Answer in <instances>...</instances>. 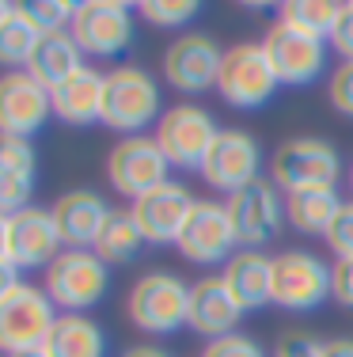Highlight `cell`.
<instances>
[{
	"mask_svg": "<svg viewBox=\"0 0 353 357\" xmlns=\"http://www.w3.org/2000/svg\"><path fill=\"white\" fill-rule=\"evenodd\" d=\"M190 285L194 282H182L171 270L141 274L125 296V312H130L133 327L159 338L190 327Z\"/></svg>",
	"mask_w": 353,
	"mask_h": 357,
	"instance_id": "obj_1",
	"label": "cell"
},
{
	"mask_svg": "<svg viewBox=\"0 0 353 357\" xmlns=\"http://www.w3.org/2000/svg\"><path fill=\"white\" fill-rule=\"evenodd\" d=\"M164 118L159 107V84L152 73L137 69V65H122V69L107 73L103 84V126L125 137H141L148 126Z\"/></svg>",
	"mask_w": 353,
	"mask_h": 357,
	"instance_id": "obj_2",
	"label": "cell"
},
{
	"mask_svg": "<svg viewBox=\"0 0 353 357\" xmlns=\"http://www.w3.org/2000/svg\"><path fill=\"white\" fill-rule=\"evenodd\" d=\"M42 289H46L49 301H54L61 312L80 316V312L95 308V304L107 296V289H111V266H107L95 251L65 248L54 262H49Z\"/></svg>",
	"mask_w": 353,
	"mask_h": 357,
	"instance_id": "obj_3",
	"label": "cell"
},
{
	"mask_svg": "<svg viewBox=\"0 0 353 357\" xmlns=\"http://www.w3.org/2000/svg\"><path fill=\"white\" fill-rule=\"evenodd\" d=\"M270 178L281 194L297 190H323V186H338L342 178V156L331 141L323 137H289L274 149Z\"/></svg>",
	"mask_w": 353,
	"mask_h": 357,
	"instance_id": "obj_4",
	"label": "cell"
},
{
	"mask_svg": "<svg viewBox=\"0 0 353 357\" xmlns=\"http://www.w3.org/2000/svg\"><path fill=\"white\" fill-rule=\"evenodd\" d=\"M156 144L164 149L167 164L182 167V172H201L205 156L213 152L221 126H217L213 110L198 103H175L164 110V118L156 122Z\"/></svg>",
	"mask_w": 353,
	"mask_h": 357,
	"instance_id": "obj_5",
	"label": "cell"
},
{
	"mask_svg": "<svg viewBox=\"0 0 353 357\" xmlns=\"http://www.w3.org/2000/svg\"><path fill=\"white\" fill-rule=\"evenodd\" d=\"M57 304L42 285H15L0 293V346L8 354L42 350L49 331L57 327Z\"/></svg>",
	"mask_w": 353,
	"mask_h": 357,
	"instance_id": "obj_6",
	"label": "cell"
},
{
	"mask_svg": "<svg viewBox=\"0 0 353 357\" xmlns=\"http://www.w3.org/2000/svg\"><path fill=\"white\" fill-rule=\"evenodd\" d=\"M281 80H277L270 57H266L262 42H240V46L224 50V69H221V99L235 110H258L277 96Z\"/></svg>",
	"mask_w": 353,
	"mask_h": 357,
	"instance_id": "obj_7",
	"label": "cell"
},
{
	"mask_svg": "<svg viewBox=\"0 0 353 357\" xmlns=\"http://www.w3.org/2000/svg\"><path fill=\"white\" fill-rule=\"evenodd\" d=\"M334 293V266L315 251H281L274 259V304L285 312H315Z\"/></svg>",
	"mask_w": 353,
	"mask_h": 357,
	"instance_id": "obj_8",
	"label": "cell"
},
{
	"mask_svg": "<svg viewBox=\"0 0 353 357\" xmlns=\"http://www.w3.org/2000/svg\"><path fill=\"white\" fill-rule=\"evenodd\" d=\"M0 236H4V255L0 262L15 270H38L61 255V232H57V220L49 209L42 206H27L15 209V213H4V225H0Z\"/></svg>",
	"mask_w": 353,
	"mask_h": 357,
	"instance_id": "obj_9",
	"label": "cell"
},
{
	"mask_svg": "<svg viewBox=\"0 0 353 357\" xmlns=\"http://www.w3.org/2000/svg\"><path fill=\"white\" fill-rule=\"evenodd\" d=\"M167 172H171V164H167L164 149L156 144V137H145V133L141 137H122L107 152V183L122 198L137 202L145 194H152L156 186L171 183Z\"/></svg>",
	"mask_w": 353,
	"mask_h": 357,
	"instance_id": "obj_10",
	"label": "cell"
},
{
	"mask_svg": "<svg viewBox=\"0 0 353 357\" xmlns=\"http://www.w3.org/2000/svg\"><path fill=\"white\" fill-rule=\"evenodd\" d=\"M240 251H262L285 225V198L274 178H255L240 194L224 198Z\"/></svg>",
	"mask_w": 353,
	"mask_h": 357,
	"instance_id": "obj_11",
	"label": "cell"
},
{
	"mask_svg": "<svg viewBox=\"0 0 353 357\" xmlns=\"http://www.w3.org/2000/svg\"><path fill=\"white\" fill-rule=\"evenodd\" d=\"M262 50H266V57H270L277 80L300 88V84H315L319 76L327 73V50H331V42L308 35V31L292 27V23H285V20H277L274 27L266 31Z\"/></svg>",
	"mask_w": 353,
	"mask_h": 357,
	"instance_id": "obj_12",
	"label": "cell"
},
{
	"mask_svg": "<svg viewBox=\"0 0 353 357\" xmlns=\"http://www.w3.org/2000/svg\"><path fill=\"white\" fill-rule=\"evenodd\" d=\"M224 50L209 35H182L164 50V80L179 96H205L221 84Z\"/></svg>",
	"mask_w": 353,
	"mask_h": 357,
	"instance_id": "obj_13",
	"label": "cell"
},
{
	"mask_svg": "<svg viewBox=\"0 0 353 357\" xmlns=\"http://www.w3.org/2000/svg\"><path fill=\"white\" fill-rule=\"evenodd\" d=\"M262 172V144H258L255 133L247 130H221L213 152L205 156V167H201V178H205L209 190L217 194H240L243 186H251Z\"/></svg>",
	"mask_w": 353,
	"mask_h": 357,
	"instance_id": "obj_14",
	"label": "cell"
},
{
	"mask_svg": "<svg viewBox=\"0 0 353 357\" xmlns=\"http://www.w3.org/2000/svg\"><path fill=\"white\" fill-rule=\"evenodd\" d=\"M175 248H179L182 259L198 262V266H221V262L228 266V259L240 251L228 206H224V202H213V198H198L194 213H190Z\"/></svg>",
	"mask_w": 353,
	"mask_h": 357,
	"instance_id": "obj_15",
	"label": "cell"
},
{
	"mask_svg": "<svg viewBox=\"0 0 353 357\" xmlns=\"http://www.w3.org/2000/svg\"><path fill=\"white\" fill-rule=\"evenodd\" d=\"M69 31L84 57H114L133 38V12L122 0H84L77 4Z\"/></svg>",
	"mask_w": 353,
	"mask_h": 357,
	"instance_id": "obj_16",
	"label": "cell"
},
{
	"mask_svg": "<svg viewBox=\"0 0 353 357\" xmlns=\"http://www.w3.org/2000/svg\"><path fill=\"white\" fill-rule=\"evenodd\" d=\"M54 114V96L31 73H8L0 80V130L4 137L31 141Z\"/></svg>",
	"mask_w": 353,
	"mask_h": 357,
	"instance_id": "obj_17",
	"label": "cell"
},
{
	"mask_svg": "<svg viewBox=\"0 0 353 357\" xmlns=\"http://www.w3.org/2000/svg\"><path fill=\"white\" fill-rule=\"evenodd\" d=\"M198 198L190 194V186L182 183H164L156 186L152 194H145V198L133 202V217H137L141 232H145L148 243H156V248H167V243H179L182 228H187L190 213H194Z\"/></svg>",
	"mask_w": 353,
	"mask_h": 357,
	"instance_id": "obj_18",
	"label": "cell"
},
{
	"mask_svg": "<svg viewBox=\"0 0 353 357\" xmlns=\"http://www.w3.org/2000/svg\"><path fill=\"white\" fill-rule=\"evenodd\" d=\"M243 319V304L232 296L228 282L221 274H205L190 285V331L209 342L224 335H235Z\"/></svg>",
	"mask_w": 353,
	"mask_h": 357,
	"instance_id": "obj_19",
	"label": "cell"
},
{
	"mask_svg": "<svg viewBox=\"0 0 353 357\" xmlns=\"http://www.w3.org/2000/svg\"><path fill=\"white\" fill-rule=\"evenodd\" d=\"M49 213L57 220V232H61L65 248L95 251V240L103 232V225L111 220L114 206H107V198L95 190H69L49 206Z\"/></svg>",
	"mask_w": 353,
	"mask_h": 357,
	"instance_id": "obj_20",
	"label": "cell"
},
{
	"mask_svg": "<svg viewBox=\"0 0 353 357\" xmlns=\"http://www.w3.org/2000/svg\"><path fill=\"white\" fill-rule=\"evenodd\" d=\"M232 296L243 304V312H255L274 304V259L266 251H235L228 266L221 270Z\"/></svg>",
	"mask_w": 353,
	"mask_h": 357,
	"instance_id": "obj_21",
	"label": "cell"
},
{
	"mask_svg": "<svg viewBox=\"0 0 353 357\" xmlns=\"http://www.w3.org/2000/svg\"><path fill=\"white\" fill-rule=\"evenodd\" d=\"M35 167H38L35 144L19 137H4V144H0V206H4V213L31 206Z\"/></svg>",
	"mask_w": 353,
	"mask_h": 357,
	"instance_id": "obj_22",
	"label": "cell"
},
{
	"mask_svg": "<svg viewBox=\"0 0 353 357\" xmlns=\"http://www.w3.org/2000/svg\"><path fill=\"white\" fill-rule=\"evenodd\" d=\"M103 84L107 73L99 69H80L72 80H65L61 88H54V114L69 126H91V122H103Z\"/></svg>",
	"mask_w": 353,
	"mask_h": 357,
	"instance_id": "obj_23",
	"label": "cell"
},
{
	"mask_svg": "<svg viewBox=\"0 0 353 357\" xmlns=\"http://www.w3.org/2000/svg\"><path fill=\"white\" fill-rule=\"evenodd\" d=\"M80 69H88V65H84V50L77 46L72 31H54V35H42L35 57H31V65L23 73H31L42 88L54 91L65 80H72Z\"/></svg>",
	"mask_w": 353,
	"mask_h": 357,
	"instance_id": "obj_24",
	"label": "cell"
},
{
	"mask_svg": "<svg viewBox=\"0 0 353 357\" xmlns=\"http://www.w3.org/2000/svg\"><path fill=\"white\" fill-rule=\"evenodd\" d=\"M342 194L338 186H323V190H297L285 194V220L297 228L300 236H323L331 232V225L342 213Z\"/></svg>",
	"mask_w": 353,
	"mask_h": 357,
	"instance_id": "obj_25",
	"label": "cell"
},
{
	"mask_svg": "<svg viewBox=\"0 0 353 357\" xmlns=\"http://www.w3.org/2000/svg\"><path fill=\"white\" fill-rule=\"evenodd\" d=\"M42 350L49 357H107V335L88 316H61Z\"/></svg>",
	"mask_w": 353,
	"mask_h": 357,
	"instance_id": "obj_26",
	"label": "cell"
},
{
	"mask_svg": "<svg viewBox=\"0 0 353 357\" xmlns=\"http://www.w3.org/2000/svg\"><path fill=\"white\" fill-rule=\"evenodd\" d=\"M38 42H42V31L27 20L23 4H12V0H8V4L0 8V61L12 73H23L31 65V57H35Z\"/></svg>",
	"mask_w": 353,
	"mask_h": 357,
	"instance_id": "obj_27",
	"label": "cell"
},
{
	"mask_svg": "<svg viewBox=\"0 0 353 357\" xmlns=\"http://www.w3.org/2000/svg\"><path fill=\"white\" fill-rule=\"evenodd\" d=\"M145 232H141L137 217H133V209H122L118 206L111 220L103 225V232H99L95 240V255L107 262V266H125V262H133L145 248Z\"/></svg>",
	"mask_w": 353,
	"mask_h": 357,
	"instance_id": "obj_28",
	"label": "cell"
},
{
	"mask_svg": "<svg viewBox=\"0 0 353 357\" xmlns=\"http://www.w3.org/2000/svg\"><path fill=\"white\" fill-rule=\"evenodd\" d=\"M342 8L346 4H338V0H285L281 20L292 23V27H300V31H308V35H315V38L331 42L334 27H338V20H342Z\"/></svg>",
	"mask_w": 353,
	"mask_h": 357,
	"instance_id": "obj_29",
	"label": "cell"
},
{
	"mask_svg": "<svg viewBox=\"0 0 353 357\" xmlns=\"http://www.w3.org/2000/svg\"><path fill=\"white\" fill-rule=\"evenodd\" d=\"M23 12H27V20L35 23L42 35H54V31H69L72 27L77 4H69V0H27Z\"/></svg>",
	"mask_w": 353,
	"mask_h": 357,
	"instance_id": "obj_30",
	"label": "cell"
},
{
	"mask_svg": "<svg viewBox=\"0 0 353 357\" xmlns=\"http://www.w3.org/2000/svg\"><path fill=\"white\" fill-rule=\"evenodd\" d=\"M137 12L152 27H182L201 12V4L198 0H145V4H137Z\"/></svg>",
	"mask_w": 353,
	"mask_h": 357,
	"instance_id": "obj_31",
	"label": "cell"
},
{
	"mask_svg": "<svg viewBox=\"0 0 353 357\" xmlns=\"http://www.w3.org/2000/svg\"><path fill=\"white\" fill-rule=\"evenodd\" d=\"M201 357H270L266 354V346L258 342V338L243 335V331H235V335H224L217 338V342H209Z\"/></svg>",
	"mask_w": 353,
	"mask_h": 357,
	"instance_id": "obj_32",
	"label": "cell"
},
{
	"mask_svg": "<svg viewBox=\"0 0 353 357\" xmlns=\"http://www.w3.org/2000/svg\"><path fill=\"white\" fill-rule=\"evenodd\" d=\"M274 357H327V342L308 331H285L274 346Z\"/></svg>",
	"mask_w": 353,
	"mask_h": 357,
	"instance_id": "obj_33",
	"label": "cell"
},
{
	"mask_svg": "<svg viewBox=\"0 0 353 357\" xmlns=\"http://www.w3.org/2000/svg\"><path fill=\"white\" fill-rule=\"evenodd\" d=\"M327 99L338 114L353 118V61H342L338 69L331 73V84H327Z\"/></svg>",
	"mask_w": 353,
	"mask_h": 357,
	"instance_id": "obj_34",
	"label": "cell"
},
{
	"mask_svg": "<svg viewBox=\"0 0 353 357\" xmlns=\"http://www.w3.org/2000/svg\"><path fill=\"white\" fill-rule=\"evenodd\" d=\"M327 248L338 255V262H353V202L342 206L338 220L331 225V232H327Z\"/></svg>",
	"mask_w": 353,
	"mask_h": 357,
	"instance_id": "obj_35",
	"label": "cell"
},
{
	"mask_svg": "<svg viewBox=\"0 0 353 357\" xmlns=\"http://www.w3.org/2000/svg\"><path fill=\"white\" fill-rule=\"evenodd\" d=\"M331 46L338 50L346 61H353V0L342 8V20H338V27H334V35H331Z\"/></svg>",
	"mask_w": 353,
	"mask_h": 357,
	"instance_id": "obj_36",
	"label": "cell"
},
{
	"mask_svg": "<svg viewBox=\"0 0 353 357\" xmlns=\"http://www.w3.org/2000/svg\"><path fill=\"white\" fill-rule=\"evenodd\" d=\"M334 301L353 312V262H334Z\"/></svg>",
	"mask_w": 353,
	"mask_h": 357,
	"instance_id": "obj_37",
	"label": "cell"
},
{
	"mask_svg": "<svg viewBox=\"0 0 353 357\" xmlns=\"http://www.w3.org/2000/svg\"><path fill=\"white\" fill-rule=\"evenodd\" d=\"M122 357H171L164 350V346H152V342H145V346H130Z\"/></svg>",
	"mask_w": 353,
	"mask_h": 357,
	"instance_id": "obj_38",
	"label": "cell"
},
{
	"mask_svg": "<svg viewBox=\"0 0 353 357\" xmlns=\"http://www.w3.org/2000/svg\"><path fill=\"white\" fill-rule=\"evenodd\" d=\"M327 357H353V338H331L327 342Z\"/></svg>",
	"mask_w": 353,
	"mask_h": 357,
	"instance_id": "obj_39",
	"label": "cell"
},
{
	"mask_svg": "<svg viewBox=\"0 0 353 357\" xmlns=\"http://www.w3.org/2000/svg\"><path fill=\"white\" fill-rule=\"evenodd\" d=\"M8 357H49L46 350H19V354H8Z\"/></svg>",
	"mask_w": 353,
	"mask_h": 357,
	"instance_id": "obj_40",
	"label": "cell"
},
{
	"mask_svg": "<svg viewBox=\"0 0 353 357\" xmlns=\"http://www.w3.org/2000/svg\"><path fill=\"white\" fill-rule=\"evenodd\" d=\"M350 194H353V164H350Z\"/></svg>",
	"mask_w": 353,
	"mask_h": 357,
	"instance_id": "obj_41",
	"label": "cell"
}]
</instances>
